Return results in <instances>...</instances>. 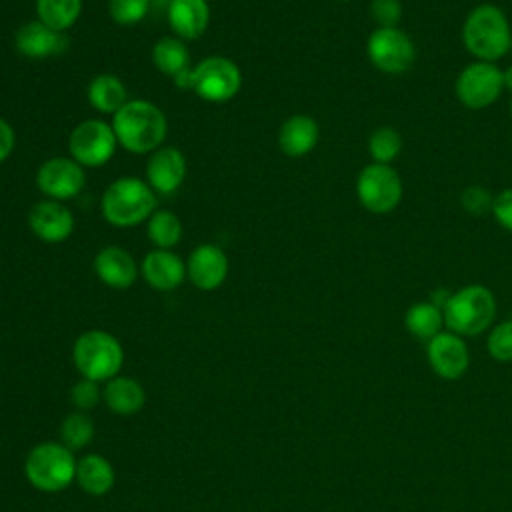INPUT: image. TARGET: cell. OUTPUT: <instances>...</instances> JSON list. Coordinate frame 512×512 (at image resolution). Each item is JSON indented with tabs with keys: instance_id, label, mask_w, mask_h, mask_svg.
I'll return each mask as SVG.
<instances>
[{
	"instance_id": "1",
	"label": "cell",
	"mask_w": 512,
	"mask_h": 512,
	"mask_svg": "<svg viewBox=\"0 0 512 512\" xmlns=\"http://www.w3.org/2000/svg\"><path fill=\"white\" fill-rule=\"evenodd\" d=\"M460 38L474 60L498 62L510 52L512 28L500 6L480 2L466 14Z\"/></svg>"
},
{
	"instance_id": "2",
	"label": "cell",
	"mask_w": 512,
	"mask_h": 512,
	"mask_svg": "<svg viewBox=\"0 0 512 512\" xmlns=\"http://www.w3.org/2000/svg\"><path fill=\"white\" fill-rule=\"evenodd\" d=\"M112 128L118 144L132 154H152L164 146L168 120L150 100H128L114 116Z\"/></svg>"
},
{
	"instance_id": "3",
	"label": "cell",
	"mask_w": 512,
	"mask_h": 512,
	"mask_svg": "<svg viewBox=\"0 0 512 512\" xmlns=\"http://www.w3.org/2000/svg\"><path fill=\"white\" fill-rule=\"evenodd\" d=\"M496 296L484 284H466L452 292L442 306L444 326L458 336H478L496 320Z\"/></svg>"
},
{
	"instance_id": "4",
	"label": "cell",
	"mask_w": 512,
	"mask_h": 512,
	"mask_svg": "<svg viewBox=\"0 0 512 512\" xmlns=\"http://www.w3.org/2000/svg\"><path fill=\"white\" fill-rule=\"evenodd\" d=\"M100 212L108 224L132 228L156 212V192L136 176L116 178L102 194Z\"/></svg>"
},
{
	"instance_id": "5",
	"label": "cell",
	"mask_w": 512,
	"mask_h": 512,
	"mask_svg": "<svg viewBox=\"0 0 512 512\" xmlns=\"http://www.w3.org/2000/svg\"><path fill=\"white\" fill-rule=\"evenodd\" d=\"M72 358L82 378L100 382L112 380L118 374L124 362V350L110 332L88 330L76 338Z\"/></svg>"
},
{
	"instance_id": "6",
	"label": "cell",
	"mask_w": 512,
	"mask_h": 512,
	"mask_svg": "<svg viewBox=\"0 0 512 512\" xmlns=\"http://www.w3.org/2000/svg\"><path fill=\"white\" fill-rule=\"evenodd\" d=\"M30 484L44 492H58L76 478V460L64 444L42 442L34 446L24 464Z\"/></svg>"
},
{
	"instance_id": "7",
	"label": "cell",
	"mask_w": 512,
	"mask_h": 512,
	"mask_svg": "<svg viewBox=\"0 0 512 512\" xmlns=\"http://www.w3.org/2000/svg\"><path fill=\"white\" fill-rule=\"evenodd\" d=\"M356 198L370 214H390L404 196V184L392 164H366L356 176Z\"/></svg>"
},
{
	"instance_id": "8",
	"label": "cell",
	"mask_w": 512,
	"mask_h": 512,
	"mask_svg": "<svg viewBox=\"0 0 512 512\" xmlns=\"http://www.w3.org/2000/svg\"><path fill=\"white\" fill-rule=\"evenodd\" d=\"M366 56L378 72L400 76L414 66L416 44L400 26L374 28L366 38Z\"/></svg>"
},
{
	"instance_id": "9",
	"label": "cell",
	"mask_w": 512,
	"mask_h": 512,
	"mask_svg": "<svg viewBox=\"0 0 512 512\" xmlns=\"http://www.w3.org/2000/svg\"><path fill=\"white\" fill-rule=\"evenodd\" d=\"M190 90L204 102L222 104L232 100L242 88V72L226 56H206L190 72Z\"/></svg>"
},
{
	"instance_id": "10",
	"label": "cell",
	"mask_w": 512,
	"mask_h": 512,
	"mask_svg": "<svg viewBox=\"0 0 512 512\" xmlns=\"http://www.w3.org/2000/svg\"><path fill=\"white\" fill-rule=\"evenodd\" d=\"M504 92V76L496 62L472 60L466 64L456 80H454V94L458 102L468 110H486Z\"/></svg>"
},
{
	"instance_id": "11",
	"label": "cell",
	"mask_w": 512,
	"mask_h": 512,
	"mask_svg": "<svg viewBox=\"0 0 512 512\" xmlns=\"http://www.w3.org/2000/svg\"><path fill=\"white\" fill-rule=\"evenodd\" d=\"M118 140L112 124L98 118L82 120L68 136V152L84 168H98L112 160Z\"/></svg>"
},
{
	"instance_id": "12",
	"label": "cell",
	"mask_w": 512,
	"mask_h": 512,
	"mask_svg": "<svg viewBox=\"0 0 512 512\" xmlns=\"http://www.w3.org/2000/svg\"><path fill=\"white\" fill-rule=\"evenodd\" d=\"M86 184V170L70 156H54L36 170V188L48 200L76 198Z\"/></svg>"
},
{
	"instance_id": "13",
	"label": "cell",
	"mask_w": 512,
	"mask_h": 512,
	"mask_svg": "<svg viewBox=\"0 0 512 512\" xmlns=\"http://www.w3.org/2000/svg\"><path fill=\"white\" fill-rule=\"evenodd\" d=\"M426 360L436 376L458 380L470 366V352L462 336L442 330L426 342Z\"/></svg>"
},
{
	"instance_id": "14",
	"label": "cell",
	"mask_w": 512,
	"mask_h": 512,
	"mask_svg": "<svg viewBox=\"0 0 512 512\" xmlns=\"http://www.w3.org/2000/svg\"><path fill=\"white\" fill-rule=\"evenodd\" d=\"M14 46L16 52L28 60H46L62 56L68 50L70 40L66 32H58L40 20H30L16 30Z\"/></svg>"
},
{
	"instance_id": "15",
	"label": "cell",
	"mask_w": 512,
	"mask_h": 512,
	"mask_svg": "<svg viewBox=\"0 0 512 512\" xmlns=\"http://www.w3.org/2000/svg\"><path fill=\"white\" fill-rule=\"evenodd\" d=\"M28 228L48 244H60L74 232V216L68 206L58 200H40L28 210Z\"/></svg>"
},
{
	"instance_id": "16",
	"label": "cell",
	"mask_w": 512,
	"mask_h": 512,
	"mask_svg": "<svg viewBox=\"0 0 512 512\" xmlns=\"http://www.w3.org/2000/svg\"><path fill=\"white\" fill-rule=\"evenodd\" d=\"M230 270L226 252L212 242L198 244L186 260V278L200 290L210 292L224 284Z\"/></svg>"
},
{
	"instance_id": "17",
	"label": "cell",
	"mask_w": 512,
	"mask_h": 512,
	"mask_svg": "<svg viewBox=\"0 0 512 512\" xmlns=\"http://www.w3.org/2000/svg\"><path fill=\"white\" fill-rule=\"evenodd\" d=\"M186 178V158L176 146H160L146 160V182L158 194L176 192Z\"/></svg>"
},
{
	"instance_id": "18",
	"label": "cell",
	"mask_w": 512,
	"mask_h": 512,
	"mask_svg": "<svg viewBox=\"0 0 512 512\" xmlns=\"http://www.w3.org/2000/svg\"><path fill=\"white\" fill-rule=\"evenodd\" d=\"M140 274L148 286L160 292H168L178 288L186 278L184 260L172 250H150L140 262Z\"/></svg>"
},
{
	"instance_id": "19",
	"label": "cell",
	"mask_w": 512,
	"mask_h": 512,
	"mask_svg": "<svg viewBox=\"0 0 512 512\" xmlns=\"http://www.w3.org/2000/svg\"><path fill=\"white\" fill-rule=\"evenodd\" d=\"M320 140V126L308 114H292L278 128V148L288 158L308 156Z\"/></svg>"
},
{
	"instance_id": "20",
	"label": "cell",
	"mask_w": 512,
	"mask_h": 512,
	"mask_svg": "<svg viewBox=\"0 0 512 512\" xmlns=\"http://www.w3.org/2000/svg\"><path fill=\"white\" fill-rule=\"evenodd\" d=\"M98 280L114 290H126L136 282L138 264L132 254L120 246H106L94 256Z\"/></svg>"
},
{
	"instance_id": "21",
	"label": "cell",
	"mask_w": 512,
	"mask_h": 512,
	"mask_svg": "<svg viewBox=\"0 0 512 512\" xmlns=\"http://www.w3.org/2000/svg\"><path fill=\"white\" fill-rule=\"evenodd\" d=\"M166 16L176 38L196 40L210 24V6L206 0H170Z\"/></svg>"
},
{
	"instance_id": "22",
	"label": "cell",
	"mask_w": 512,
	"mask_h": 512,
	"mask_svg": "<svg viewBox=\"0 0 512 512\" xmlns=\"http://www.w3.org/2000/svg\"><path fill=\"white\" fill-rule=\"evenodd\" d=\"M86 98L90 102V106L100 112V114H110L114 116L126 102H128V94H126V86L124 82L108 72L96 74L86 88Z\"/></svg>"
},
{
	"instance_id": "23",
	"label": "cell",
	"mask_w": 512,
	"mask_h": 512,
	"mask_svg": "<svg viewBox=\"0 0 512 512\" xmlns=\"http://www.w3.org/2000/svg\"><path fill=\"white\" fill-rule=\"evenodd\" d=\"M144 400V388L128 376H114L104 388L106 406L120 416H130L138 412L144 406Z\"/></svg>"
},
{
	"instance_id": "24",
	"label": "cell",
	"mask_w": 512,
	"mask_h": 512,
	"mask_svg": "<svg viewBox=\"0 0 512 512\" xmlns=\"http://www.w3.org/2000/svg\"><path fill=\"white\" fill-rule=\"evenodd\" d=\"M404 326L410 336L428 342L430 338H434L436 334L442 332L444 312L432 300L414 302L408 306V310L404 314Z\"/></svg>"
},
{
	"instance_id": "25",
	"label": "cell",
	"mask_w": 512,
	"mask_h": 512,
	"mask_svg": "<svg viewBox=\"0 0 512 512\" xmlns=\"http://www.w3.org/2000/svg\"><path fill=\"white\" fill-rule=\"evenodd\" d=\"M76 480L84 492L104 496L114 486V468L100 454H88L76 462Z\"/></svg>"
},
{
	"instance_id": "26",
	"label": "cell",
	"mask_w": 512,
	"mask_h": 512,
	"mask_svg": "<svg viewBox=\"0 0 512 512\" xmlns=\"http://www.w3.org/2000/svg\"><path fill=\"white\" fill-rule=\"evenodd\" d=\"M152 62L164 76H178L190 66V50L184 40L176 36H162L152 46Z\"/></svg>"
},
{
	"instance_id": "27",
	"label": "cell",
	"mask_w": 512,
	"mask_h": 512,
	"mask_svg": "<svg viewBox=\"0 0 512 512\" xmlns=\"http://www.w3.org/2000/svg\"><path fill=\"white\" fill-rule=\"evenodd\" d=\"M36 20L58 30L68 32L82 14V0H36Z\"/></svg>"
},
{
	"instance_id": "28",
	"label": "cell",
	"mask_w": 512,
	"mask_h": 512,
	"mask_svg": "<svg viewBox=\"0 0 512 512\" xmlns=\"http://www.w3.org/2000/svg\"><path fill=\"white\" fill-rule=\"evenodd\" d=\"M146 236L156 248L170 250L182 240V222L172 210H156L146 220Z\"/></svg>"
},
{
	"instance_id": "29",
	"label": "cell",
	"mask_w": 512,
	"mask_h": 512,
	"mask_svg": "<svg viewBox=\"0 0 512 512\" xmlns=\"http://www.w3.org/2000/svg\"><path fill=\"white\" fill-rule=\"evenodd\" d=\"M402 134L394 126H378L366 140L368 154L376 164H392L402 152Z\"/></svg>"
},
{
	"instance_id": "30",
	"label": "cell",
	"mask_w": 512,
	"mask_h": 512,
	"mask_svg": "<svg viewBox=\"0 0 512 512\" xmlns=\"http://www.w3.org/2000/svg\"><path fill=\"white\" fill-rule=\"evenodd\" d=\"M92 436H94V424L88 416L80 412L66 416V420L62 422L60 438H62V444L72 452L84 448L92 440Z\"/></svg>"
},
{
	"instance_id": "31",
	"label": "cell",
	"mask_w": 512,
	"mask_h": 512,
	"mask_svg": "<svg viewBox=\"0 0 512 512\" xmlns=\"http://www.w3.org/2000/svg\"><path fill=\"white\" fill-rule=\"evenodd\" d=\"M486 350L490 358L498 362H512V318L492 324L486 338Z\"/></svg>"
},
{
	"instance_id": "32",
	"label": "cell",
	"mask_w": 512,
	"mask_h": 512,
	"mask_svg": "<svg viewBox=\"0 0 512 512\" xmlns=\"http://www.w3.org/2000/svg\"><path fill=\"white\" fill-rule=\"evenodd\" d=\"M150 0H108V14L120 26H134L146 18Z\"/></svg>"
},
{
	"instance_id": "33",
	"label": "cell",
	"mask_w": 512,
	"mask_h": 512,
	"mask_svg": "<svg viewBox=\"0 0 512 512\" xmlns=\"http://www.w3.org/2000/svg\"><path fill=\"white\" fill-rule=\"evenodd\" d=\"M494 194L482 184H470L460 192V206L470 216H486L492 214Z\"/></svg>"
},
{
	"instance_id": "34",
	"label": "cell",
	"mask_w": 512,
	"mask_h": 512,
	"mask_svg": "<svg viewBox=\"0 0 512 512\" xmlns=\"http://www.w3.org/2000/svg\"><path fill=\"white\" fill-rule=\"evenodd\" d=\"M368 10L376 28L398 26L402 20V0H370Z\"/></svg>"
},
{
	"instance_id": "35",
	"label": "cell",
	"mask_w": 512,
	"mask_h": 512,
	"mask_svg": "<svg viewBox=\"0 0 512 512\" xmlns=\"http://www.w3.org/2000/svg\"><path fill=\"white\" fill-rule=\"evenodd\" d=\"M72 402L82 408V410H90L98 404L100 400V388H98V382L90 380V378H82L78 380L74 386H72Z\"/></svg>"
},
{
	"instance_id": "36",
	"label": "cell",
	"mask_w": 512,
	"mask_h": 512,
	"mask_svg": "<svg viewBox=\"0 0 512 512\" xmlns=\"http://www.w3.org/2000/svg\"><path fill=\"white\" fill-rule=\"evenodd\" d=\"M492 218L500 228L512 232V188H504L498 194H494Z\"/></svg>"
},
{
	"instance_id": "37",
	"label": "cell",
	"mask_w": 512,
	"mask_h": 512,
	"mask_svg": "<svg viewBox=\"0 0 512 512\" xmlns=\"http://www.w3.org/2000/svg\"><path fill=\"white\" fill-rule=\"evenodd\" d=\"M14 144H16V134L12 124L0 116V164L12 154Z\"/></svg>"
},
{
	"instance_id": "38",
	"label": "cell",
	"mask_w": 512,
	"mask_h": 512,
	"mask_svg": "<svg viewBox=\"0 0 512 512\" xmlns=\"http://www.w3.org/2000/svg\"><path fill=\"white\" fill-rule=\"evenodd\" d=\"M502 76H504V90L512 94V64L502 70Z\"/></svg>"
},
{
	"instance_id": "39",
	"label": "cell",
	"mask_w": 512,
	"mask_h": 512,
	"mask_svg": "<svg viewBox=\"0 0 512 512\" xmlns=\"http://www.w3.org/2000/svg\"><path fill=\"white\" fill-rule=\"evenodd\" d=\"M508 110H510V114H512V96H510V104H508Z\"/></svg>"
},
{
	"instance_id": "40",
	"label": "cell",
	"mask_w": 512,
	"mask_h": 512,
	"mask_svg": "<svg viewBox=\"0 0 512 512\" xmlns=\"http://www.w3.org/2000/svg\"><path fill=\"white\" fill-rule=\"evenodd\" d=\"M336 2H350V0H336Z\"/></svg>"
},
{
	"instance_id": "41",
	"label": "cell",
	"mask_w": 512,
	"mask_h": 512,
	"mask_svg": "<svg viewBox=\"0 0 512 512\" xmlns=\"http://www.w3.org/2000/svg\"><path fill=\"white\" fill-rule=\"evenodd\" d=\"M510 52H512V40H510Z\"/></svg>"
}]
</instances>
